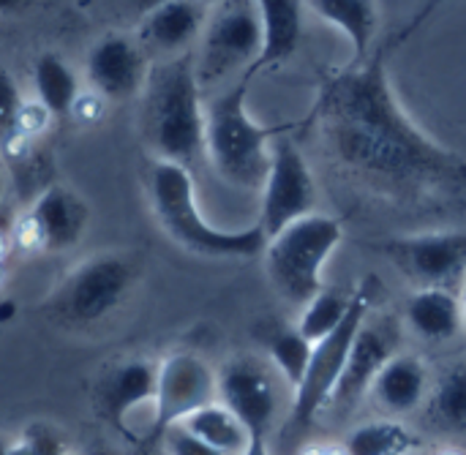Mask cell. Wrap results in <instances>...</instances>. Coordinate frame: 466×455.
I'll return each mask as SVG.
<instances>
[{
  "mask_svg": "<svg viewBox=\"0 0 466 455\" xmlns=\"http://www.w3.org/2000/svg\"><path fill=\"white\" fill-rule=\"evenodd\" d=\"M3 194H5V177H3V169H0V199H3Z\"/></svg>",
  "mask_w": 466,
  "mask_h": 455,
  "instance_id": "38",
  "label": "cell"
},
{
  "mask_svg": "<svg viewBox=\"0 0 466 455\" xmlns=\"http://www.w3.org/2000/svg\"><path fill=\"white\" fill-rule=\"evenodd\" d=\"M147 197L164 232L191 254L257 257L265 251L268 238L259 224L246 229H221L208 221L197 199L194 175L183 164L153 158L147 169Z\"/></svg>",
  "mask_w": 466,
  "mask_h": 455,
  "instance_id": "4",
  "label": "cell"
},
{
  "mask_svg": "<svg viewBox=\"0 0 466 455\" xmlns=\"http://www.w3.org/2000/svg\"><path fill=\"white\" fill-rule=\"evenodd\" d=\"M420 448L415 431H410L396 418L360 423L350 431L344 450L347 455H410Z\"/></svg>",
  "mask_w": 466,
  "mask_h": 455,
  "instance_id": "24",
  "label": "cell"
},
{
  "mask_svg": "<svg viewBox=\"0 0 466 455\" xmlns=\"http://www.w3.org/2000/svg\"><path fill=\"white\" fill-rule=\"evenodd\" d=\"M142 131L158 161L191 169L205 156V98L194 68V52L150 66L142 90Z\"/></svg>",
  "mask_w": 466,
  "mask_h": 455,
  "instance_id": "2",
  "label": "cell"
},
{
  "mask_svg": "<svg viewBox=\"0 0 466 455\" xmlns=\"http://www.w3.org/2000/svg\"><path fill=\"white\" fill-rule=\"evenodd\" d=\"M123 5H126V11H131L134 16H147L153 8H158V5H164V3H169V0H120Z\"/></svg>",
  "mask_w": 466,
  "mask_h": 455,
  "instance_id": "31",
  "label": "cell"
},
{
  "mask_svg": "<svg viewBox=\"0 0 466 455\" xmlns=\"http://www.w3.org/2000/svg\"><path fill=\"white\" fill-rule=\"evenodd\" d=\"M205 14L208 8L194 0H169L139 19L137 41L145 46V52L153 49L167 57L186 55L202 33Z\"/></svg>",
  "mask_w": 466,
  "mask_h": 455,
  "instance_id": "16",
  "label": "cell"
},
{
  "mask_svg": "<svg viewBox=\"0 0 466 455\" xmlns=\"http://www.w3.org/2000/svg\"><path fill=\"white\" fill-rule=\"evenodd\" d=\"M63 455H71V453H63Z\"/></svg>",
  "mask_w": 466,
  "mask_h": 455,
  "instance_id": "40",
  "label": "cell"
},
{
  "mask_svg": "<svg viewBox=\"0 0 466 455\" xmlns=\"http://www.w3.org/2000/svg\"><path fill=\"white\" fill-rule=\"evenodd\" d=\"M194 3H199V5H205V8H210L213 3H218V0H194Z\"/></svg>",
  "mask_w": 466,
  "mask_h": 455,
  "instance_id": "39",
  "label": "cell"
},
{
  "mask_svg": "<svg viewBox=\"0 0 466 455\" xmlns=\"http://www.w3.org/2000/svg\"><path fill=\"white\" fill-rule=\"evenodd\" d=\"M311 349H314V344L298 328L276 330L270 336V341H268L270 363H273L276 374L292 388V393H295V388L306 377V369H309V360H311Z\"/></svg>",
  "mask_w": 466,
  "mask_h": 455,
  "instance_id": "26",
  "label": "cell"
},
{
  "mask_svg": "<svg viewBox=\"0 0 466 455\" xmlns=\"http://www.w3.org/2000/svg\"><path fill=\"white\" fill-rule=\"evenodd\" d=\"M251 76H240L232 87L205 101V156L216 175L235 188L259 191L270 167V145L276 136L300 123L265 126L248 112Z\"/></svg>",
  "mask_w": 466,
  "mask_h": 455,
  "instance_id": "3",
  "label": "cell"
},
{
  "mask_svg": "<svg viewBox=\"0 0 466 455\" xmlns=\"http://www.w3.org/2000/svg\"><path fill=\"white\" fill-rule=\"evenodd\" d=\"M461 319H464V330H466V273H464V298H461Z\"/></svg>",
  "mask_w": 466,
  "mask_h": 455,
  "instance_id": "36",
  "label": "cell"
},
{
  "mask_svg": "<svg viewBox=\"0 0 466 455\" xmlns=\"http://www.w3.org/2000/svg\"><path fill=\"white\" fill-rule=\"evenodd\" d=\"M218 401L246 426L251 437L270 434L279 415L273 374L257 360H232L218 371Z\"/></svg>",
  "mask_w": 466,
  "mask_h": 455,
  "instance_id": "12",
  "label": "cell"
},
{
  "mask_svg": "<svg viewBox=\"0 0 466 455\" xmlns=\"http://www.w3.org/2000/svg\"><path fill=\"white\" fill-rule=\"evenodd\" d=\"M8 455H35V453H33V448H30L22 437H16V440H8Z\"/></svg>",
  "mask_w": 466,
  "mask_h": 455,
  "instance_id": "34",
  "label": "cell"
},
{
  "mask_svg": "<svg viewBox=\"0 0 466 455\" xmlns=\"http://www.w3.org/2000/svg\"><path fill=\"white\" fill-rule=\"evenodd\" d=\"M27 0H0V11H19Z\"/></svg>",
  "mask_w": 466,
  "mask_h": 455,
  "instance_id": "35",
  "label": "cell"
},
{
  "mask_svg": "<svg viewBox=\"0 0 466 455\" xmlns=\"http://www.w3.org/2000/svg\"><path fill=\"white\" fill-rule=\"evenodd\" d=\"M180 426H186L191 434H197L202 442H208L221 455H240L251 442V434L246 431V426L221 401H213L191 412Z\"/></svg>",
  "mask_w": 466,
  "mask_h": 455,
  "instance_id": "23",
  "label": "cell"
},
{
  "mask_svg": "<svg viewBox=\"0 0 466 455\" xmlns=\"http://www.w3.org/2000/svg\"><path fill=\"white\" fill-rule=\"evenodd\" d=\"M30 235L44 251H66L79 243L87 227V210L66 186L44 188L27 216Z\"/></svg>",
  "mask_w": 466,
  "mask_h": 455,
  "instance_id": "15",
  "label": "cell"
},
{
  "mask_svg": "<svg viewBox=\"0 0 466 455\" xmlns=\"http://www.w3.org/2000/svg\"><path fill=\"white\" fill-rule=\"evenodd\" d=\"M22 440L33 448V453L35 455H63L68 453V448H66V440L55 431V429H49V426H41V423H35V426H30L25 434H22Z\"/></svg>",
  "mask_w": 466,
  "mask_h": 455,
  "instance_id": "30",
  "label": "cell"
},
{
  "mask_svg": "<svg viewBox=\"0 0 466 455\" xmlns=\"http://www.w3.org/2000/svg\"><path fill=\"white\" fill-rule=\"evenodd\" d=\"M440 3L426 0L401 30L377 41L363 63L330 74L309 115L336 164L382 194L466 199V158L440 145L404 112L388 71L393 52Z\"/></svg>",
  "mask_w": 466,
  "mask_h": 455,
  "instance_id": "1",
  "label": "cell"
},
{
  "mask_svg": "<svg viewBox=\"0 0 466 455\" xmlns=\"http://www.w3.org/2000/svg\"><path fill=\"white\" fill-rule=\"evenodd\" d=\"M0 455H8V440H0Z\"/></svg>",
  "mask_w": 466,
  "mask_h": 455,
  "instance_id": "37",
  "label": "cell"
},
{
  "mask_svg": "<svg viewBox=\"0 0 466 455\" xmlns=\"http://www.w3.org/2000/svg\"><path fill=\"white\" fill-rule=\"evenodd\" d=\"M262 27V49L257 63L246 76H257L259 71L279 68L287 63L303 38V0H254Z\"/></svg>",
  "mask_w": 466,
  "mask_h": 455,
  "instance_id": "19",
  "label": "cell"
},
{
  "mask_svg": "<svg viewBox=\"0 0 466 455\" xmlns=\"http://www.w3.org/2000/svg\"><path fill=\"white\" fill-rule=\"evenodd\" d=\"M131 265L123 257L101 254L87 262H82L66 281L57 287L52 306L55 311L74 322V325H90L104 319L115 306L123 300V295L131 287Z\"/></svg>",
  "mask_w": 466,
  "mask_h": 455,
  "instance_id": "9",
  "label": "cell"
},
{
  "mask_svg": "<svg viewBox=\"0 0 466 455\" xmlns=\"http://www.w3.org/2000/svg\"><path fill=\"white\" fill-rule=\"evenodd\" d=\"M317 16H322L328 25L341 30L352 46L350 63H363L374 46H377V27H380V11L377 0H303Z\"/></svg>",
  "mask_w": 466,
  "mask_h": 455,
  "instance_id": "21",
  "label": "cell"
},
{
  "mask_svg": "<svg viewBox=\"0 0 466 455\" xmlns=\"http://www.w3.org/2000/svg\"><path fill=\"white\" fill-rule=\"evenodd\" d=\"M374 404L388 418H401L415 412L429 396V369L418 355L396 352L374 377L369 388Z\"/></svg>",
  "mask_w": 466,
  "mask_h": 455,
  "instance_id": "18",
  "label": "cell"
},
{
  "mask_svg": "<svg viewBox=\"0 0 466 455\" xmlns=\"http://www.w3.org/2000/svg\"><path fill=\"white\" fill-rule=\"evenodd\" d=\"M158 453L161 455H221L208 442H202L197 434H191L186 426L175 423L158 434Z\"/></svg>",
  "mask_w": 466,
  "mask_h": 455,
  "instance_id": "29",
  "label": "cell"
},
{
  "mask_svg": "<svg viewBox=\"0 0 466 455\" xmlns=\"http://www.w3.org/2000/svg\"><path fill=\"white\" fill-rule=\"evenodd\" d=\"M158 455H161V453H158Z\"/></svg>",
  "mask_w": 466,
  "mask_h": 455,
  "instance_id": "41",
  "label": "cell"
},
{
  "mask_svg": "<svg viewBox=\"0 0 466 455\" xmlns=\"http://www.w3.org/2000/svg\"><path fill=\"white\" fill-rule=\"evenodd\" d=\"M352 298L355 292H341V289H319L306 306H303V314H300V322H298V330L311 341H322L325 336H330L341 319L350 314L352 308Z\"/></svg>",
  "mask_w": 466,
  "mask_h": 455,
  "instance_id": "25",
  "label": "cell"
},
{
  "mask_svg": "<svg viewBox=\"0 0 466 455\" xmlns=\"http://www.w3.org/2000/svg\"><path fill=\"white\" fill-rule=\"evenodd\" d=\"M262 49V27L254 0H218L208 8L197 38L194 68L205 87L232 74H248Z\"/></svg>",
  "mask_w": 466,
  "mask_h": 455,
  "instance_id": "6",
  "label": "cell"
},
{
  "mask_svg": "<svg viewBox=\"0 0 466 455\" xmlns=\"http://www.w3.org/2000/svg\"><path fill=\"white\" fill-rule=\"evenodd\" d=\"M218 401V371L194 352H175L158 363L156 374V440L164 429L183 423L191 412Z\"/></svg>",
  "mask_w": 466,
  "mask_h": 455,
  "instance_id": "10",
  "label": "cell"
},
{
  "mask_svg": "<svg viewBox=\"0 0 466 455\" xmlns=\"http://www.w3.org/2000/svg\"><path fill=\"white\" fill-rule=\"evenodd\" d=\"M259 229L270 240L289 224L317 213V183L300 147L287 136H276L270 145V167L259 188Z\"/></svg>",
  "mask_w": 466,
  "mask_h": 455,
  "instance_id": "8",
  "label": "cell"
},
{
  "mask_svg": "<svg viewBox=\"0 0 466 455\" xmlns=\"http://www.w3.org/2000/svg\"><path fill=\"white\" fill-rule=\"evenodd\" d=\"M374 251L385 254L420 287H445L466 273V232L388 238L374 243Z\"/></svg>",
  "mask_w": 466,
  "mask_h": 455,
  "instance_id": "11",
  "label": "cell"
},
{
  "mask_svg": "<svg viewBox=\"0 0 466 455\" xmlns=\"http://www.w3.org/2000/svg\"><path fill=\"white\" fill-rule=\"evenodd\" d=\"M25 120V101L19 93L16 79L8 68L0 66V147H11L22 134Z\"/></svg>",
  "mask_w": 466,
  "mask_h": 455,
  "instance_id": "28",
  "label": "cell"
},
{
  "mask_svg": "<svg viewBox=\"0 0 466 455\" xmlns=\"http://www.w3.org/2000/svg\"><path fill=\"white\" fill-rule=\"evenodd\" d=\"M344 238L339 218L311 213L265 243V270L273 289L292 306H306L322 287V270Z\"/></svg>",
  "mask_w": 466,
  "mask_h": 455,
  "instance_id": "5",
  "label": "cell"
},
{
  "mask_svg": "<svg viewBox=\"0 0 466 455\" xmlns=\"http://www.w3.org/2000/svg\"><path fill=\"white\" fill-rule=\"evenodd\" d=\"M404 317L423 341H451L464 330L461 300L448 287H420L407 300Z\"/></svg>",
  "mask_w": 466,
  "mask_h": 455,
  "instance_id": "20",
  "label": "cell"
},
{
  "mask_svg": "<svg viewBox=\"0 0 466 455\" xmlns=\"http://www.w3.org/2000/svg\"><path fill=\"white\" fill-rule=\"evenodd\" d=\"M371 281L374 278L363 281L355 289L352 308L341 319V325L330 336H325L322 341L314 344L311 360H309V369H306V377H303V382L292 393V423L309 426L311 420H317V415L322 410H328L330 396H333V390H336V385H339V379L344 374V366H347L352 341H355L358 330L363 328V322L369 319V308H371Z\"/></svg>",
  "mask_w": 466,
  "mask_h": 455,
  "instance_id": "7",
  "label": "cell"
},
{
  "mask_svg": "<svg viewBox=\"0 0 466 455\" xmlns=\"http://www.w3.org/2000/svg\"><path fill=\"white\" fill-rule=\"evenodd\" d=\"M156 374H158V363H150L142 358L123 360L115 369H109V374L104 377L98 388V404H101L104 418L112 420L117 429H128L137 412L142 410L153 412Z\"/></svg>",
  "mask_w": 466,
  "mask_h": 455,
  "instance_id": "14",
  "label": "cell"
},
{
  "mask_svg": "<svg viewBox=\"0 0 466 455\" xmlns=\"http://www.w3.org/2000/svg\"><path fill=\"white\" fill-rule=\"evenodd\" d=\"M147 74L150 63L145 46L126 33H109L87 52V79L106 101H128L142 96Z\"/></svg>",
  "mask_w": 466,
  "mask_h": 455,
  "instance_id": "13",
  "label": "cell"
},
{
  "mask_svg": "<svg viewBox=\"0 0 466 455\" xmlns=\"http://www.w3.org/2000/svg\"><path fill=\"white\" fill-rule=\"evenodd\" d=\"M33 87L38 104L52 117H68L79 98V79L68 60L55 52H44L33 63Z\"/></svg>",
  "mask_w": 466,
  "mask_h": 455,
  "instance_id": "22",
  "label": "cell"
},
{
  "mask_svg": "<svg viewBox=\"0 0 466 455\" xmlns=\"http://www.w3.org/2000/svg\"><path fill=\"white\" fill-rule=\"evenodd\" d=\"M393 355L396 352H393V341H390L388 330L377 328L366 319L352 341L344 374H341L328 407H355L369 393L374 377Z\"/></svg>",
  "mask_w": 466,
  "mask_h": 455,
  "instance_id": "17",
  "label": "cell"
},
{
  "mask_svg": "<svg viewBox=\"0 0 466 455\" xmlns=\"http://www.w3.org/2000/svg\"><path fill=\"white\" fill-rule=\"evenodd\" d=\"M431 415L442 429L466 431V366H456L440 377L431 390Z\"/></svg>",
  "mask_w": 466,
  "mask_h": 455,
  "instance_id": "27",
  "label": "cell"
},
{
  "mask_svg": "<svg viewBox=\"0 0 466 455\" xmlns=\"http://www.w3.org/2000/svg\"><path fill=\"white\" fill-rule=\"evenodd\" d=\"M240 455H270V448H268V440L265 437H251L248 448Z\"/></svg>",
  "mask_w": 466,
  "mask_h": 455,
  "instance_id": "33",
  "label": "cell"
},
{
  "mask_svg": "<svg viewBox=\"0 0 466 455\" xmlns=\"http://www.w3.org/2000/svg\"><path fill=\"white\" fill-rule=\"evenodd\" d=\"M300 455H347L344 445H333V442H314L309 445Z\"/></svg>",
  "mask_w": 466,
  "mask_h": 455,
  "instance_id": "32",
  "label": "cell"
}]
</instances>
